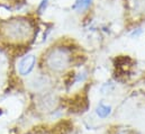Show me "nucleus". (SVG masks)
<instances>
[{
    "mask_svg": "<svg viewBox=\"0 0 145 134\" xmlns=\"http://www.w3.org/2000/svg\"><path fill=\"white\" fill-rule=\"evenodd\" d=\"M96 113L100 118H106L111 113V107L105 105V104H99L96 108Z\"/></svg>",
    "mask_w": 145,
    "mask_h": 134,
    "instance_id": "nucleus-4",
    "label": "nucleus"
},
{
    "mask_svg": "<svg viewBox=\"0 0 145 134\" xmlns=\"http://www.w3.org/2000/svg\"><path fill=\"white\" fill-rule=\"evenodd\" d=\"M71 61L70 52L64 47H55L51 50L45 59L46 66L52 71L61 72L69 66Z\"/></svg>",
    "mask_w": 145,
    "mask_h": 134,
    "instance_id": "nucleus-2",
    "label": "nucleus"
},
{
    "mask_svg": "<svg viewBox=\"0 0 145 134\" xmlns=\"http://www.w3.org/2000/svg\"><path fill=\"white\" fill-rule=\"evenodd\" d=\"M91 1H92V0H78V1H76V6H78V8H80V9H84V8H87V7L90 5Z\"/></svg>",
    "mask_w": 145,
    "mask_h": 134,
    "instance_id": "nucleus-5",
    "label": "nucleus"
},
{
    "mask_svg": "<svg viewBox=\"0 0 145 134\" xmlns=\"http://www.w3.org/2000/svg\"><path fill=\"white\" fill-rule=\"evenodd\" d=\"M1 32L6 38L10 41L22 42L31 37L33 28L28 20L17 18V19L5 22L1 26Z\"/></svg>",
    "mask_w": 145,
    "mask_h": 134,
    "instance_id": "nucleus-1",
    "label": "nucleus"
},
{
    "mask_svg": "<svg viewBox=\"0 0 145 134\" xmlns=\"http://www.w3.org/2000/svg\"><path fill=\"white\" fill-rule=\"evenodd\" d=\"M46 2H47V0H43V1H42V5H40V7H44V6L46 5Z\"/></svg>",
    "mask_w": 145,
    "mask_h": 134,
    "instance_id": "nucleus-6",
    "label": "nucleus"
},
{
    "mask_svg": "<svg viewBox=\"0 0 145 134\" xmlns=\"http://www.w3.org/2000/svg\"><path fill=\"white\" fill-rule=\"evenodd\" d=\"M35 62H36V58L33 54L26 55L22 59V61L18 64V72L20 76H28L33 69L35 67Z\"/></svg>",
    "mask_w": 145,
    "mask_h": 134,
    "instance_id": "nucleus-3",
    "label": "nucleus"
}]
</instances>
